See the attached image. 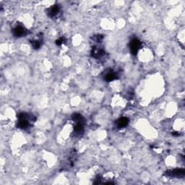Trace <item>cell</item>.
<instances>
[{
	"mask_svg": "<svg viewBox=\"0 0 185 185\" xmlns=\"http://www.w3.org/2000/svg\"><path fill=\"white\" fill-rule=\"evenodd\" d=\"M18 123L17 127L20 129H28L30 127L31 123L35 122L36 120V118L35 116L30 115V114H26V113H20L18 116Z\"/></svg>",
	"mask_w": 185,
	"mask_h": 185,
	"instance_id": "obj_1",
	"label": "cell"
},
{
	"mask_svg": "<svg viewBox=\"0 0 185 185\" xmlns=\"http://www.w3.org/2000/svg\"><path fill=\"white\" fill-rule=\"evenodd\" d=\"M141 47V42L138 38H133L130 43V51L133 55H137L138 51Z\"/></svg>",
	"mask_w": 185,
	"mask_h": 185,
	"instance_id": "obj_2",
	"label": "cell"
},
{
	"mask_svg": "<svg viewBox=\"0 0 185 185\" xmlns=\"http://www.w3.org/2000/svg\"><path fill=\"white\" fill-rule=\"evenodd\" d=\"M185 174V171L183 169H175L173 170L167 171L165 173V175L170 177H177V178H181L184 177Z\"/></svg>",
	"mask_w": 185,
	"mask_h": 185,
	"instance_id": "obj_3",
	"label": "cell"
},
{
	"mask_svg": "<svg viewBox=\"0 0 185 185\" xmlns=\"http://www.w3.org/2000/svg\"><path fill=\"white\" fill-rule=\"evenodd\" d=\"M13 33L14 36L20 38L25 36L28 34V31L26 28H24V27L22 26V25H18V26H16L14 29H13Z\"/></svg>",
	"mask_w": 185,
	"mask_h": 185,
	"instance_id": "obj_4",
	"label": "cell"
},
{
	"mask_svg": "<svg viewBox=\"0 0 185 185\" xmlns=\"http://www.w3.org/2000/svg\"><path fill=\"white\" fill-rule=\"evenodd\" d=\"M59 12H60V7H59V4H56L49 8L47 12V15H49V17L52 18L59 14Z\"/></svg>",
	"mask_w": 185,
	"mask_h": 185,
	"instance_id": "obj_5",
	"label": "cell"
},
{
	"mask_svg": "<svg viewBox=\"0 0 185 185\" xmlns=\"http://www.w3.org/2000/svg\"><path fill=\"white\" fill-rule=\"evenodd\" d=\"M104 53H105V51H104L103 49H101V48L98 47H94L91 51V56L92 57L95 58V59H98V58L101 57V56L104 55Z\"/></svg>",
	"mask_w": 185,
	"mask_h": 185,
	"instance_id": "obj_6",
	"label": "cell"
},
{
	"mask_svg": "<svg viewBox=\"0 0 185 185\" xmlns=\"http://www.w3.org/2000/svg\"><path fill=\"white\" fill-rule=\"evenodd\" d=\"M116 124L118 128H124L129 124V119L127 117H121L116 121Z\"/></svg>",
	"mask_w": 185,
	"mask_h": 185,
	"instance_id": "obj_7",
	"label": "cell"
},
{
	"mask_svg": "<svg viewBox=\"0 0 185 185\" xmlns=\"http://www.w3.org/2000/svg\"><path fill=\"white\" fill-rule=\"evenodd\" d=\"M84 130V122H78L76 123L74 127L75 135H78L83 133Z\"/></svg>",
	"mask_w": 185,
	"mask_h": 185,
	"instance_id": "obj_8",
	"label": "cell"
},
{
	"mask_svg": "<svg viewBox=\"0 0 185 185\" xmlns=\"http://www.w3.org/2000/svg\"><path fill=\"white\" fill-rule=\"evenodd\" d=\"M116 79H117V75H116V73H114V72L108 73L105 76V80L108 82L112 81V80H116Z\"/></svg>",
	"mask_w": 185,
	"mask_h": 185,
	"instance_id": "obj_9",
	"label": "cell"
},
{
	"mask_svg": "<svg viewBox=\"0 0 185 185\" xmlns=\"http://www.w3.org/2000/svg\"><path fill=\"white\" fill-rule=\"evenodd\" d=\"M30 43H31L32 47L34 49H39L42 46V40H31L30 41Z\"/></svg>",
	"mask_w": 185,
	"mask_h": 185,
	"instance_id": "obj_10",
	"label": "cell"
},
{
	"mask_svg": "<svg viewBox=\"0 0 185 185\" xmlns=\"http://www.w3.org/2000/svg\"><path fill=\"white\" fill-rule=\"evenodd\" d=\"M72 118H73V121L76 123L84 122V118L83 117V116L80 114H74L73 116H72Z\"/></svg>",
	"mask_w": 185,
	"mask_h": 185,
	"instance_id": "obj_11",
	"label": "cell"
},
{
	"mask_svg": "<svg viewBox=\"0 0 185 185\" xmlns=\"http://www.w3.org/2000/svg\"><path fill=\"white\" fill-rule=\"evenodd\" d=\"M92 38H93V40H95V41L101 43L103 41V39H104V36H103L102 35H101V34H97V35H95Z\"/></svg>",
	"mask_w": 185,
	"mask_h": 185,
	"instance_id": "obj_12",
	"label": "cell"
},
{
	"mask_svg": "<svg viewBox=\"0 0 185 185\" xmlns=\"http://www.w3.org/2000/svg\"><path fill=\"white\" fill-rule=\"evenodd\" d=\"M65 41H66V39H65V38L61 37V38H59V39H57V40L56 41V44L57 46H61V45H62L64 43H65Z\"/></svg>",
	"mask_w": 185,
	"mask_h": 185,
	"instance_id": "obj_13",
	"label": "cell"
}]
</instances>
